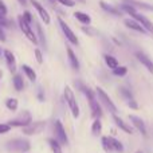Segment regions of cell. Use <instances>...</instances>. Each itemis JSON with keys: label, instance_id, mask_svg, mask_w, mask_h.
Wrapping results in <instances>:
<instances>
[{"label": "cell", "instance_id": "4316f807", "mask_svg": "<svg viewBox=\"0 0 153 153\" xmlns=\"http://www.w3.org/2000/svg\"><path fill=\"white\" fill-rule=\"evenodd\" d=\"M5 106H7L8 110L15 111L16 109H18V106H19V101L16 100V98H8L7 102H5Z\"/></svg>", "mask_w": 153, "mask_h": 153}, {"label": "cell", "instance_id": "b9f144b4", "mask_svg": "<svg viewBox=\"0 0 153 153\" xmlns=\"http://www.w3.org/2000/svg\"><path fill=\"white\" fill-rule=\"evenodd\" d=\"M1 78H3V71L0 70V81H1Z\"/></svg>", "mask_w": 153, "mask_h": 153}, {"label": "cell", "instance_id": "7a4b0ae2", "mask_svg": "<svg viewBox=\"0 0 153 153\" xmlns=\"http://www.w3.org/2000/svg\"><path fill=\"white\" fill-rule=\"evenodd\" d=\"M32 122V116L28 110L22 111L19 116H16L13 120H10L7 122L11 128H26Z\"/></svg>", "mask_w": 153, "mask_h": 153}, {"label": "cell", "instance_id": "74e56055", "mask_svg": "<svg viewBox=\"0 0 153 153\" xmlns=\"http://www.w3.org/2000/svg\"><path fill=\"white\" fill-rule=\"evenodd\" d=\"M128 106H129L130 109H134V110H138V109H140V106H138V103L136 102L134 100H132V101H128Z\"/></svg>", "mask_w": 153, "mask_h": 153}, {"label": "cell", "instance_id": "44dd1931", "mask_svg": "<svg viewBox=\"0 0 153 153\" xmlns=\"http://www.w3.org/2000/svg\"><path fill=\"white\" fill-rule=\"evenodd\" d=\"M105 63H106V66H108L109 69H111V70H114V69H117V67H120L118 59L114 58L113 55H109V54H106V55H105Z\"/></svg>", "mask_w": 153, "mask_h": 153}, {"label": "cell", "instance_id": "52a82bcc", "mask_svg": "<svg viewBox=\"0 0 153 153\" xmlns=\"http://www.w3.org/2000/svg\"><path fill=\"white\" fill-rule=\"evenodd\" d=\"M46 128V121H35L31 122L28 126L23 128V134L26 136H35V134H39L45 130Z\"/></svg>", "mask_w": 153, "mask_h": 153}, {"label": "cell", "instance_id": "cb8c5ba5", "mask_svg": "<svg viewBox=\"0 0 153 153\" xmlns=\"http://www.w3.org/2000/svg\"><path fill=\"white\" fill-rule=\"evenodd\" d=\"M101 133H102V122H101V120H94L91 124V134L98 137V136H101Z\"/></svg>", "mask_w": 153, "mask_h": 153}, {"label": "cell", "instance_id": "60d3db41", "mask_svg": "<svg viewBox=\"0 0 153 153\" xmlns=\"http://www.w3.org/2000/svg\"><path fill=\"white\" fill-rule=\"evenodd\" d=\"M18 1L22 5H24V7H26V5H27V0H18Z\"/></svg>", "mask_w": 153, "mask_h": 153}, {"label": "cell", "instance_id": "ab89813d", "mask_svg": "<svg viewBox=\"0 0 153 153\" xmlns=\"http://www.w3.org/2000/svg\"><path fill=\"white\" fill-rule=\"evenodd\" d=\"M0 40H1V42H5V40H7V36H5V32H4V30H3L1 27H0Z\"/></svg>", "mask_w": 153, "mask_h": 153}, {"label": "cell", "instance_id": "5bb4252c", "mask_svg": "<svg viewBox=\"0 0 153 153\" xmlns=\"http://www.w3.org/2000/svg\"><path fill=\"white\" fill-rule=\"evenodd\" d=\"M136 58L138 59V62H140L141 65H144V66L146 67V70H148L151 74H153V62L148 55H145V54L141 53V51H137V53H136Z\"/></svg>", "mask_w": 153, "mask_h": 153}, {"label": "cell", "instance_id": "e0dca14e", "mask_svg": "<svg viewBox=\"0 0 153 153\" xmlns=\"http://www.w3.org/2000/svg\"><path fill=\"white\" fill-rule=\"evenodd\" d=\"M125 3L132 7H134L136 10L137 8H141V10H145V11H152L153 12V5L148 4V3H144V1H137V0H125Z\"/></svg>", "mask_w": 153, "mask_h": 153}, {"label": "cell", "instance_id": "8d00e7d4", "mask_svg": "<svg viewBox=\"0 0 153 153\" xmlns=\"http://www.w3.org/2000/svg\"><path fill=\"white\" fill-rule=\"evenodd\" d=\"M23 19L26 20V23H27V24H31V23H32V16H31V13H30L28 11L23 12Z\"/></svg>", "mask_w": 153, "mask_h": 153}, {"label": "cell", "instance_id": "ee69618b", "mask_svg": "<svg viewBox=\"0 0 153 153\" xmlns=\"http://www.w3.org/2000/svg\"><path fill=\"white\" fill-rule=\"evenodd\" d=\"M79 1H82V3H83V1H85V0H79Z\"/></svg>", "mask_w": 153, "mask_h": 153}, {"label": "cell", "instance_id": "d4e9b609", "mask_svg": "<svg viewBox=\"0 0 153 153\" xmlns=\"http://www.w3.org/2000/svg\"><path fill=\"white\" fill-rule=\"evenodd\" d=\"M12 83H13V87H15L18 91H22L24 87V81H23V76L20 74H15L13 75V79H12Z\"/></svg>", "mask_w": 153, "mask_h": 153}, {"label": "cell", "instance_id": "d6986e66", "mask_svg": "<svg viewBox=\"0 0 153 153\" xmlns=\"http://www.w3.org/2000/svg\"><path fill=\"white\" fill-rule=\"evenodd\" d=\"M101 7H102V10H103V11H106V12L111 13V15H117V16H121V15H122V11L120 10V8L114 7V5L109 4V3L101 1Z\"/></svg>", "mask_w": 153, "mask_h": 153}, {"label": "cell", "instance_id": "2e32d148", "mask_svg": "<svg viewBox=\"0 0 153 153\" xmlns=\"http://www.w3.org/2000/svg\"><path fill=\"white\" fill-rule=\"evenodd\" d=\"M4 56L5 61H7V65L10 67L11 73H16V58L10 50H4Z\"/></svg>", "mask_w": 153, "mask_h": 153}, {"label": "cell", "instance_id": "4dcf8cb0", "mask_svg": "<svg viewBox=\"0 0 153 153\" xmlns=\"http://www.w3.org/2000/svg\"><path fill=\"white\" fill-rule=\"evenodd\" d=\"M50 1L59 3V4L65 5V7H74V5H75V1H74V0H50Z\"/></svg>", "mask_w": 153, "mask_h": 153}, {"label": "cell", "instance_id": "8fae6325", "mask_svg": "<svg viewBox=\"0 0 153 153\" xmlns=\"http://www.w3.org/2000/svg\"><path fill=\"white\" fill-rule=\"evenodd\" d=\"M31 1V4L34 5V8L38 11V13H39L40 19H42L43 22H45V24H50L51 22V18H50V13L47 12V10H46L45 7H43L42 4H40L38 0H30Z\"/></svg>", "mask_w": 153, "mask_h": 153}, {"label": "cell", "instance_id": "f35d334b", "mask_svg": "<svg viewBox=\"0 0 153 153\" xmlns=\"http://www.w3.org/2000/svg\"><path fill=\"white\" fill-rule=\"evenodd\" d=\"M82 30H83V32H86V34H90V35L95 34V31H91V30H94V28H90V27H82Z\"/></svg>", "mask_w": 153, "mask_h": 153}, {"label": "cell", "instance_id": "7bdbcfd3", "mask_svg": "<svg viewBox=\"0 0 153 153\" xmlns=\"http://www.w3.org/2000/svg\"><path fill=\"white\" fill-rule=\"evenodd\" d=\"M134 153H144V152H143V151H140V149H138V151H136Z\"/></svg>", "mask_w": 153, "mask_h": 153}, {"label": "cell", "instance_id": "ac0fdd59", "mask_svg": "<svg viewBox=\"0 0 153 153\" xmlns=\"http://www.w3.org/2000/svg\"><path fill=\"white\" fill-rule=\"evenodd\" d=\"M108 140H109V143H110L111 151L113 152H117V153L124 152V144H122L120 140H117L116 137H111V136H108Z\"/></svg>", "mask_w": 153, "mask_h": 153}, {"label": "cell", "instance_id": "1f68e13d", "mask_svg": "<svg viewBox=\"0 0 153 153\" xmlns=\"http://www.w3.org/2000/svg\"><path fill=\"white\" fill-rule=\"evenodd\" d=\"M0 27L5 28V27H11V22L8 20L5 16H0Z\"/></svg>", "mask_w": 153, "mask_h": 153}, {"label": "cell", "instance_id": "ba28073f", "mask_svg": "<svg viewBox=\"0 0 153 153\" xmlns=\"http://www.w3.org/2000/svg\"><path fill=\"white\" fill-rule=\"evenodd\" d=\"M89 101V105H90V111H91V117L94 120H100L101 117L103 116V111H102V108H101L100 102L97 101V98L94 97H89L87 98Z\"/></svg>", "mask_w": 153, "mask_h": 153}, {"label": "cell", "instance_id": "7c38bea8", "mask_svg": "<svg viewBox=\"0 0 153 153\" xmlns=\"http://www.w3.org/2000/svg\"><path fill=\"white\" fill-rule=\"evenodd\" d=\"M129 120H130V122H132L133 126H134L136 129H137L138 132L141 133V134L146 137L148 132H146V126H145V122H144V120H141V117H137V116H134V114H130Z\"/></svg>", "mask_w": 153, "mask_h": 153}, {"label": "cell", "instance_id": "5b68a950", "mask_svg": "<svg viewBox=\"0 0 153 153\" xmlns=\"http://www.w3.org/2000/svg\"><path fill=\"white\" fill-rule=\"evenodd\" d=\"M18 24H19V27H20L22 32H23V34L28 38L30 42H32L34 45H38V43H39V42H38L36 35H35V32H34V30L31 28V26H30V24L26 23V20L23 19V15H19L18 16Z\"/></svg>", "mask_w": 153, "mask_h": 153}, {"label": "cell", "instance_id": "30bf717a", "mask_svg": "<svg viewBox=\"0 0 153 153\" xmlns=\"http://www.w3.org/2000/svg\"><path fill=\"white\" fill-rule=\"evenodd\" d=\"M130 18L134 19L136 22H138V23L146 30V32H152L153 34V23L146 16H144L143 13H140V12H136V13H133V15H130Z\"/></svg>", "mask_w": 153, "mask_h": 153}, {"label": "cell", "instance_id": "9c48e42d", "mask_svg": "<svg viewBox=\"0 0 153 153\" xmlns=\"http://www.w3.org/2000/svg\"><path fill=\"white\" fill-rule=\"evenodd\" d=\"M59 26H61V30L62 32L65 34V36H66V39L69 40L70 43H73V45H78V38L75 36V34L73 32V30L69 27V24L66 23V22L63 20V19L59 18Z\"/></svg>", "mask_w": 153, "mask_h": 153}, {"label": "cell", "instance_id": "6da1fadb", "mask_svg": "<svg viewBox=\"0 0 153 153\" xmlns=\"http://www.w3.org/2000/svg\"><path fill=\"white\" fill-rule=\"evenodd\" d=\"M5 148L10 152H19V153H27L31 149V143L27 138H13L5 144Z\"/></svg>", "mask_w": 153, "mask_h": 153}, {"label": "cell", "instance_id": "3957f363", "mask_svg": "<svg viewBox=\"0 0 153 153\" xmlns=\"http://www.w3.org/2000/svg\"><path fill=\"white\" fill-rule=\"evenodd\" d=\"M65 100H66L67 105H69L73 117H74V118H78L79 117V106H78V102H76L74 91H73V89L70 86L65 87Z\"/></svg>", "mask_w": 153, "mask_h": 153}, {"label": "cell", "instance_id": "603a6c76", "mask_svg": "<svg viewBox=\"0 0 153 153\" xmlns=\"http://www.w3.org/2000/svg\"><path fill=\"white\" fill-rule=\"evenodd\" d=\"M74 18H75L78 22H81L82 24H87V26H89V24L91 23V18H90L87 13L81 12V11H76V12L74 13Z\"/></svg>", "mask_w": 153, "mask_h": 153}, {"label": "cell", "instance_id": "8992f818", "mask_svg": "<svg viewBox=\"0 0 153 153\" xmlns=\"http://www.w3.org/2000/svg\"><path fill=\"white\" fill-rule=\"evenodd\" d=\"M95 94L98 95V98L101 100V102H102L103 105H106V108L109 109V111H111L113 114H117V111H118V110H117V106L114 105V102L111 101V98L106 94V91L102 89V87H97Z\"/></svg>", "mask_w": 153, "mask_h": 153}, {"label": "cell", "instance_id": "d6a6232c", "mask_svg": "<svg viewBox=\"0 0 153 153\" xmlns=\"http://www.w3.org/2000/svg\"><path fill=\"white\" fill-rule=\"evenodd\" d=\"M120 91H121V93H122V95H124L125 98H128L129 101H132V100H133L132 93H130L128 89H125V87H121V89H120Z\"/></svg>", "mask_w": 153, "mask_h": 153}, {"label": "cell", "instance_id": "ffe728a7", "mask_svg": "<svg viewBox=\"0 0 153 153\" xmlns=\"http://www.w3.org/2000/svg\"><path fill=\"white\" fill-rule=\"evenodd\" d=\"M66 51H67V56H69V61H70L71 67L74 70H79V62H78V58H76L75 53L73 51V48L71 47H67Z\"/></svg>", "mask_w": 153, "mask_h": 153}, {"label": "cell", "instance_id": "f546056e", "mask_svg": "<svg viewBox=\"0 0 153 153\" xmlns=\"http://www.w3.org/2000/svg\"><path fill=\"white\" fill-rule=\"evenodd\" d=\"M126 73H128V69L125 66H120V67H117V69L113 70V74L116 76H125Z\"/></svg>", "mask_w": 153, "mask_h": 153}, {"label": "cell", "instance_id": "277c9868", "mask_svg": "<svg viewBox=\"0 0 153 153\" xmlns=\"http://www.w3.org/2000/svg\"><path fill=\"white\" fill-rule=\"evenodd\" d=\"M54 134H55L54 138H55L62 146L69 145V137H67L66 129H65V126H63L61 120H56V121L54 122Z\"/></svg>", "mask_w": 153, "mask_h": 153}, {"label": "cell", "instance_id": "f6af8a7d", "mask_svg": "<svg viewBox=\"0 0 153 153\" xmlns=\"http://www.w3.org/2000/svg\"><path fill=\"white\" fill-rule=\"evenodd\" d=\"M0 54H1V50H0Z\"/></svg>", "mask_w": 153, "mask_h": 153}, {"label": "cell", "instance_id": "9a60e30c", "mask_svg": "<svg viewBox=\"0 0 153 153\" xmlns=\"http://www.w3.org/2000/svg\"><path fill=\"white\" fill-rule=\"evenodd\" d=\"M125 26L128 27V28H130V30H134L136 32H141V34H148V32H146V30L144 28L143 26H141L140 23H138V22H136L134 19H125Z\"/></svg>", "mask_w": 153, "mask_h": 153}, {"label": "cell", "instance_id": "7402d4cb", "mask_svg": "<svg viewBox=\"0 0 153 153\" xmlns=\"http://www.w3.org/2000/svg\"><path fill=\"white\" fill-rule=\"evenodd\" d=\"M47 143H48V146H50V149H51V152H53V153H63L62 145L54 137L53 138H48Z\"/></svg>", "mask_w": 153, "mask_h": 153}, {"label": "cell", "instance_id": "4fadbf2b", "mask_svg": "<svg viewBox=\"0 0 153 153\" xmlns=\"http://www.w3.org/2000/svg\"><path fill=\"white\" fill-rule=\"evenodd\" d=\"M113 121L116 122V125L122 130V132H125L126 134H133V128L130 126L128 122H125L118 114H113Z\"/></svg>", "mask_w": 153, "mask_h": 153}, {"label": "cell", "instance_id": "e575fe53", "mask_svg": "<svg viewBox=\"0 0 153 153\" xmlns=\"http://www.w3.org/2000/svg\"><path fill=\"white\" fill-rule=\"evenodd\" d=\"M11 129H12V128L8 124H0V134H5V133H8Z\"/></svg>", "mask_w": 153, "mask_h": 153}, {"label": "cell", "instance_id": "484cf974", "mask_svg": "<svg viewBox=\"0 0 153 153\" xmlns=\"http://www.w3.org/2000/svg\"><path fill=\"white\" fill-rule=\"evenodd\" d=\"M22 71H23L24 74L28 76V79H30L31 82H35V81H36V73H35L30 66H27V65H23V66H22Z\"/></svg>", "mask_w": 153, "mask_h": 153}, {"label": "cell", "instance_id": "d590c367", "mask_svg": "<svg viewBox=\"0 0 153 153\" xmlns=\"http://www.w3.org/2000/svg\"><path fill=\"white\" fill-rule=\"evenodd\" d=\"M34 54H35V58H36L38 63L42 65V63H43V55H42V51H40L39 48H36V50L34 51Z\"/></svg>", "mask_w": 153, "mask_h": 153}, {"label": "cell", "instance_id": "f1b7e54d", "mask_svg": "<svg viewBox=\"0 0 153 153\" xmlns=\"http://www.w3.org/2000/svg\"><path fill=\"white\" fill-rule=\"evenodd\" d=\"M101 145H102V149H103V151H105L106 153L113 152V151H111L110 143H109V140H108V136H102V137H101Z\"/></svg>", "mask_w": 153, "mask_h": 153}, {"label": "cell", "instance_id": "836d02e7", "mask_svg": "<svg viewBox=\"0 0 153 153\" xmlns=\"http://www.w3.org/2000/svg\"><path fill=\"white\" fill-rule=\"evenodd\" d=\"M8 12V8L5 5V3L3 0H0V16H5Z\"/></svg>", "mask_w": 153, "mask_h": 153}, {"label": "cell", "instance_id": "83f0119b", "mask_svg": "<svg viewBox=\"0 0 153 153\" xmlns=\"http://www.w3.org/2000/svg\"><path fill=\"white\" fill-rule=\"evenodd\" d=\"M35 26H36V32H38V35H39V39H38V42H40V45H42V46H46V35L43 34L42 26H40L38 22H35Z\"/></svg>", "mask_w": 153, "mask_h": 153}]
</instances>
